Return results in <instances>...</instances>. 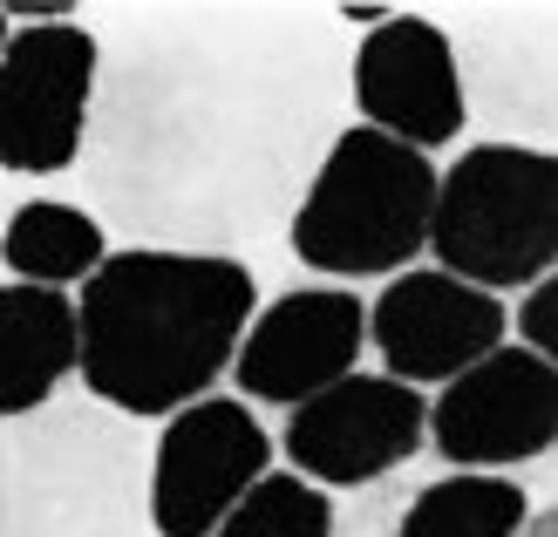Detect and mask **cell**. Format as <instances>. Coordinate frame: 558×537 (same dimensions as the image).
Segmentation results:
<instances>
[{
	"label": "cell",
	"instance_id": "6da1fadb",
	"mask_svg": "<svg viewBox=\"0 0 558 537\" xmlns=\"http://www.w3.org/2000/svg\"><path fill=\"white\" fill-rule=\"evenodd\" d=\"M348 54L306 27H157L102 54L82 178L123 252H232L287 232L341 136Z\"/></svg>",
	"mask_w": 558,
	"mask_h": 537
},
{
	"label": "cell",
	"instance_id": "7a4b0ae2",
	"mask_svg": "<svg viewBox=\"0 0 558 537\" xmlns=\"http://www.w3.org/2000/svg\"><path fill=\"white\" fill-rule=\"evenodd\" d=\"M259 279L205 252H109L75 300V375L123 422H163L205 402L232 367Z\"/></svg>",
	"mask_w": 558,
	"mask_h": 537
},
{
	"label": "cell",
	"instance_id": "3957f363",
	"mask_svg": "<svg viewBox=\"0 0 558 537\" xmlns=\"http://www.w3.org/2000/svg\"><path fill=\"white\" fill-rule=\"evenodd\" d=\"M144 476V429L89 394L0 422V537H150Z\"/></svg>",
	"mask_w": 558,
	"mask_h": 537
},
{
	"label": "cell",
	"instance_id": "277c9868",
	"mask_svg": "<svg viewBox=\"0 0 558 537\" xmlns=\"http://www.w3.org/2000/svg\"><path fill=\"white\" fill-rule=\"evenodd\" d=\"M436 163L368 123L341 130L320 150L300 205L287 218L293 259L327 279H396L429 245Z\"/></svg>",
	"mask_w": 558,
	"mask_h": 537
},
{
	"label": "cell",
	"instance_id": "5b68a950",
	"mask_svg": "<svg viewBox=\"0 0 558 537\" xmlns=\"http://www.w3.org/2000/svg\"><path fill=\"white\" fill-rule=\"evenodd\" d=\"M436 272L477 293H524L558 259V157L532 144H477L436 171L429 205Z\"/></svg>",
	"mask_w": 558,
	"mask_h": 537
},
{
	"label": "cell",
	"instance_id": "8992f818",
	"mask_svg": "<svg viewBox=\"0 0 558 537\" xmlns=\"http://www.w3.org/2000/svg\"><path fill=\"white\" fill-rule=\"evenodd\" d=\"M102 41L82 21L14 27L0 48V171L54 178L82 157L89 136Z\"/></svg>",
	"mask_w": 558,
	"mask_h": 537
},
{
	"label": "cell",
	"instance_id": "52a82bcc",
	"mask_svg": "<svg viewBox=\"0 0 558 537\" xmlns=\"http://www.w3.org/2000/svg\"><path fill=\"white\" fill-rule=\"evenodd\" d=\"M272 469V436L239 394H205L178 415H163L150 442V537H211L218 517Z\"/></svg>",
	"mask_w": 558,
	"mask_h": 537
},
{
	"label": "cell",
	"instance_id": "ba28073f",
	"mask_svg": "<svg viewBox=\"0 0 558 537\" xmlns=\"http://www.w3.org/2000/svg\"><path fill=\"white\" fill-rule=\"evenodd\" d=\"M423 442L457 469H524L558 442V367L505 341L429 402Z\"/></svg>",
	"mask_w": 558,
	"mask_h": 537
},
{
	"label": "cell",
	"instance_id": "9c48e42d",
	"mask_svg": "<svg viewBox=\"0 0 558 537\" xmlns=\"http://www.w3.org/2000/svg\"><path fill=\"white\" fill-rule=\"evenodd\" d=\"M423 422H429L423 388L354 367L333 388L287 408L279 449H287L293 476H306L314 490H361V484H381L388 469H402L423 449Z\"/></svg>",
	"mask_w": 558,
	"mask_h": 537
},
{
	"label": "cell",
	"instance_id": "30bf717a",
	"mask_svg": "<svg viewBox=\"0 0 558 537\" xmlns=\"http://www.w3.org/2000/svg\"><path fill=\"white\" fill-rule=\"evenodd\" d=\"M361 347H368V306H361V293L293 286L245 320L226 375L239 381L245 408H300L306 394L354 375Z\"/></svg>",
	"mask_w": 558,
	"mask_h": 537
},
{
	"label": "cell",
	"instance_id": "8fae6325",
	"mask_svg": "<svg viewBox=\"0 0 558 537\" xmlns=\"http://www.w3.org/2000/svg\"><path fill=\"white\" fill-rule=\"evenodd\" d=\"M511 333V306L497 293H477L463 279L415 266L396 272L368 306V341L381 354V375L402 388H442L463 367H477L484 354L505 347Z\"/></svg>",
	"mask_w": 558,
	"mask_h": 537
},
{
	"label": "cell",
	"instance_id": "7c38bea8",
	"mask_svg": "<svg viewBox=\"0 0 558 537\" xmlns=\"http://www.w3.org/2000/svg\"><path fill=\"white\" fill-rule=\"evenodd\" d=\"M348 96L361 123L396 136L409 150H442L463 136V82H457V48L436 21L423 14H381L361 48L348 54Z\"/></svg>",
	"mask_w": 558,
	"mask_h": 537
},
{
	"label": "cell",
	"instance_id": "4fadbf2b",
	"mask_svg": "<svg viewBox=\"0 0 558 537\" xmlns=\"http://www.w3.org/2000/svg\"><path fill=\"white\" fill-rule=\"evenodd\" d=\"M457 48V82H463V117H484L490 130H511V136H532V150L551 144V14H538L532 41L524 27H470V41ZM497 136V144H511Z\"/></svg>",
	"mask_w": 558,
	"mask_h": 537
},
{
	"label": "cell",
	"instance_id": "5bb4252c",
	"mask_svg": "<svg viewBox=\"0 0 558 537\" xmlns=\"http://www.w3.org/2000/svg\"><path fill=\"white\" fill-rule=\"evenodd\" d=\"M75 375V300L54 286H0V422L48 408Z\"/></svg>",
	"mask_w": 558,
	"mask_h": 537
},
{
	"label": "cell",
	"instance_id": "9a60e30c",
	"mask_svg": "<svg viewBox=\"0 0 558 537\" xmlns=\"http://www.w3.org/2000/svg\"><path fill=\"white\" fill-rule=\"evenodd\" d=\"M109 259V232L96 224V211L62 205V197H27L0 218V266L21 286H75Z\"/></svg>",
	"mask_w": 558,
	"mask_h": 537
},
{
	"label": "cell",
	"instance_id": "2e32d148",
	"mask_svg": "<svg viewBox=\"0 0 558 537\" xmlns=\"http://www.w3.org/2000/svg\"><path fill=\"white\" fill-rule=\"evenodd\" d=\"M524 517H532V497L511 476H436V484L415 490V503L402 511L396 537H518Z\"/></svg>",
	"mask_w": 558,
	"mask_h": 537
},
{
	"label": "cell",
	"instance_id": "e0dca14e",
	"mask_svg": "<svg viewBox=\"0 0 558 537\" xmlns=\"http://www.w3.org/2000/svg\"><path fill=\"white\" fill-rule=\"evenodd\" d=\"M211 537H333V503L327 490H314L293 469H266L253 490H245Z\"/></svg>",
	"mask_w": 558,
	"mask_h": 537
},
{
	"label": "cell",
	"instance_id": "ac0fdd59",
	"mask_svg": "<svg viewBox=\"0 0 558 537\" xmlns=\"http://www.w3.org/2000/svg\"><path fill=\"white\" fill-rule=\"evenodd\" d=\"M511 327H518V347H532L538 361H551V354H558V279H551V272L524 286Z\"/></svg>",
	"mask_w": 558,
	"mask_h": 537
},
{
	"label": "cell",
	"instance_id": "d6986e66",
	"mask_svg": "<svg viewBox=\"0 0 558 537\" xmlns=\"http://www.w3.org/2000/svg\"><path fill=\"white\" fill-rule=\"evenodd\" d=\"M518 537H558V517L551 511H532V517H524V530Z\"/></svg>",
	"mask_w": 558,
	"mask_h": 537
},
{
	"label": "cell",
	"instance_id": "ffe728a7",
	"mask_svg": "<svg viewBox=\"0 0 558 537\" xmlns=\"http://www.w3.org/2000/svg\"><path fill=\"white\" fill-rule=\"evenodd\" d=\"M8 35H14V27H8V8H0V48H8Z\"/></svg>",
	"mask_w": 558,
	"mask_h": 537
}]
</instances>
